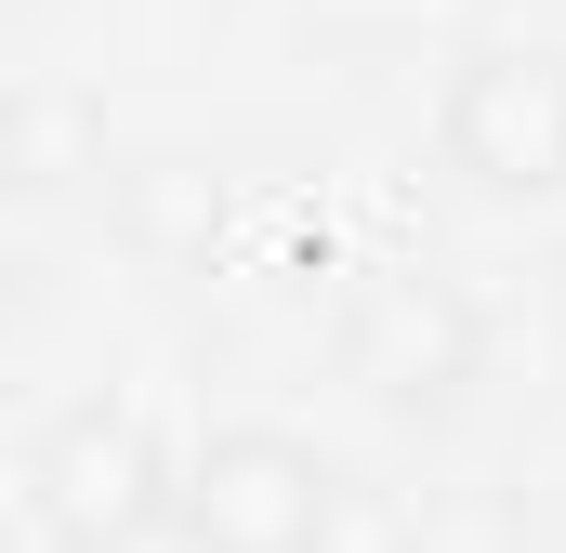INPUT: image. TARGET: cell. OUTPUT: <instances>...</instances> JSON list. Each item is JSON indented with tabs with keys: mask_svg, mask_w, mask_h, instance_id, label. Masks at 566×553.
Masks as SVG:
<instances>
[{
	"mask_svg": "<svg viewBox=\"0 0 566 553\" xmlns=\"http://www.w3.org/2000/svg\"><path fill=\"white\" fill-rule=\"evenodd\" d=\"M171 528H185V553H329L343 474H329L303 435H277V421H238V435H211V448L185 461Z\"/></svg>",
	"mask_w": 566,
	"mask_h": 553,
	"instance_id": "1",
	"label": "cell"
},
{
	"mask_svg": "<svg viewBox=\"0 0 566 553\" xmlns=\"http://www.w3.org/2000/svg\"><path fill=\"white\" fill-rule=\"evenodd\" d=\"M27 488H40V528H53L66 553H133L145 528H171L185 461L158 448V421H145V409L93 396V409H66L40 448H27Z\"/></svg>",
	"mask_w": 566,
	"mask_h": 553,
	"instance_id": "2",
	"label": "cell"
},
{
	"mask_svg": "<svg viewBox=\"0 0 566 553\" xmlns=\"http://www.w3.org/2000/svg\"><path fill=\"white\" fill-rule=\"evenodd\" d=\"M434 145L461 185L488 198H566V53L554 40H488L461 53L448 106H434Z\"/></svg>",
	"mask_w": 566,
	"mask_h": 553,
	"instance_id": "3",
	"label": "cell"
},
{
	"mask_svg": "<svg viewBox=\"0 0 566 553\" xmlns=\"http://www.w3.org/2000/svg\"><path fill=\"white\" fill-rule=\"evenodd\" d=\"M343 369L382 396V409H461L474 369H488V316L448 290V276H369L343 303Z\"/></svg>",
	"mask_w": 566,
	"mask_h": 553,
	"instance_id": "4",
	"label": "cell"
},
{
	"mask_svg": "<svg viewBox=\"0 0 566 553\" xmlns=\"http://www.w3.org/2000/svg\"><path fill=\"white\" fill-rule=\"evenodd\" d=\"M93 106H80V93H13V106H0V171H13V185H66V171H93Z\"/></svg>",
	"mask_w": 566,
	"mask_h": 553,
	"instance_id": "5",
	"label": "cell"
},
{
	"mask_svg": "<svg viewBox=\"0 0 566 553\" xmlns=\"http://www.w3.org/2000/svg\"><path fill=\"white\" fill-rule=\"evenodd\" d=\"M0 316H13V238H0Z\"/></svg>",
	"mask_w": 566,
	"mask_h": 553,
	"instance_id": "6",
	"label": "cell"
}]
</instances>
